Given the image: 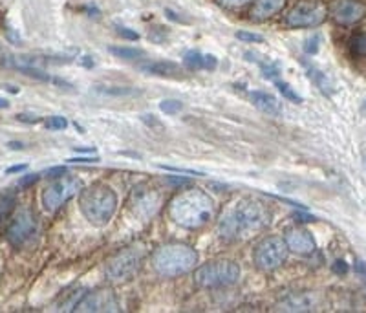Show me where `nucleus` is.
Masks as SVG:
<instances>
[{"label": "nucleus", "mask_w": 366, "mask_h": 313, "mask_svg": "<svg viewBox=\"0 0 366 313\" xmlns=\"http://www.w3.org/2000/svg\"><path fill=\"white\" fill-rule=\"evenodd\" d=\"M70 163H98L99 158H72V160H68Z\"/></svg>", "instance_id": "a19ab883"}, {"label": "nucleus", "mask_w": 366, "mask_h": 313, "mask_svg": "<svg viewBox=\"0 0 366 313\" xmlns=\"http://www.w3.org/2000/svg\"><path fill=\"white\" fill-rule=\"evenodd\" d=\"M238 40L242 42H264V37L259 35V33H251V32H237L235 33Z\"/></svg>", "instance_id": "c85d7f7f"}, {"label": "nucleus", "mask_w": 366, "mask_h": 313, "mask_svg": "<svg viewBox=\"0 0 366 313\" xmlns=\"http://www.w3.org/2000/svg\"><path fill=\"white\" fill-rule=\"evenodd\" d=\"M275 86H277L278 92H281V94L284 95L288 101H291V103H295V105L302 103V98H300V95L297 94V92H295V90L288 85V83H284V81H275Z\"/></svg>", "instance_id": "393cba45"}, {"label": "nucleus", "mask_w": 366, "mask_h": 313, "mask_svg": "<svg viewBox=\"0 0 366 313\" xmlns=\"http://www.w3.org/2000/svg\"><path fill=\"white\" fill-rule=\"evenodd\" d=\"M28 169V165H15V167H9L8 170H6V175H15V172H24V170Z\"/></svg>", "instance_id": "37998d69"}, {"label": "nucleus", "mask_w": 366, "mask_h": 313, "mask_svg": "<svg viewBox=\"0 0 366 313\" xmlns=\"http://www.w3.org/2000/svg\"><path fill=\"white\" fill-rule=\"evenodd\" d=\"M68 169L64 165H59V167H52V169L46 170V176L48 178H61V176H66Z\"/></svg>", "instance_id": "473e14b6"}, {"label": "nucleus", "mask_w": 366, "mask_h": 313, "mask_svg": "<svg viewBox=\"0 0 366 313\" xmlns=\"http://www.w3.org/2000/svg\"><path fill=\"white\" fill-rule=\"evenodd\" d=\"M284 240L288 244V249L297 253V255H312L315 247H317L313 235L304 228H295L286 231V238Z\"/></svg>", "instance_id": "4468645a"}, {"label": "nucleus", "mask_w": 366, "mask_h": 313, "mask_svg": "<svg viewBox=\"0 0 366 313\" xmlns=\"http://www.w3.org/2000/svg\"><path fill=\"white\" fill-rule=\"evenodd\" d=\"M39 178H40V175H26V176H23V178L18 179V187H23V189L32 187L33 184H37V182H39Z\"/></svg>", "instance_id": "c756f323"}, {"label": "nucleus", "mask_w": 366, "mask_h": 313, "mask_svg": "<svg viewBox=\"0 0 366 313\" xmlns=\"http://www.w3.org/2000/svg\"><path fill=\"white\" fill-rule=\"evenodd\" d=\"M8 107H9V101H8V99L0 98V110H4V108H8Z\"/></svg>", "instance_id": "a18cd8bd"}, {"label": "nucleus", "mask_w": 366, "mask_h": 313, "mask_svg": "<svg viewBox=\"0 0 366 313\" xmlns=\"http://www.w3.org/2000/svg\"><path fill=\"white\" fill-rule=\"evenodd\" d=\"M77 153H95V148H88V147H85V148H76Z\"/></svg>", "instance_id": "49530a36"}, {"label": "nucleus", "mask_w": 366, "mask_h": 313, "mask_svg": "<svg viewBox=\"0 0 366 313\" xmlns=\"http://www.w3.org/2000/svg\"><path fill=\"white\" fill-rule=\"evenodd\" d=\"M165 15H167V18H170V20H176V23H179V24L187 23V20H185L183 17H178L179 13H176V11H172V9H165Z\"/></svg>", "instance_id": "ea45409f"}, {"label": "nucleus", "mask_w": 366, "mask_h": 313, "mask_svg": "<svg viewBox=\"0 0 366 313\" xmlns=\"http://www.w3.org/2000/svg\"><path fill=\"white\" fill-rule=\"evenodd\" d=\"M8 147H11L13 150H20V148H24V143H18V141H9Z\"/></svg>", "instance_id": "c03bdc74"}, {"label": "nucleus", "mask_w": 366, "mask_h": 313, "mask_svg": "<svg viewBox=\"0 0 366 313\" xmlns=\"http://www.w3.org/2000/svg\"><path fill=\"white\" fill-rule=\"evenodd\" d=\"M309 77H312V79L315 81V83H317L319 90H321V92L324 95H331L335 92L333 85H331V81L328 79V77L324 76V73L319 72V70H313V68H309Z\"/></svg>", "instance_id": "b1692460"}, {"label": "nucleus", "mask_w": 366, "mask_h": 313, "mask_svg": "<svg viewBox=\"0 0 366 313\" xmlns=\"http://www.w3.org/2000/svg\"><path fill=\"white\" fill-rule=\"evenodd\" d=\"M271 222V213L264 203L242 198L225 209L218 222V235L225 242H242L264 231Z\"/></svg>", "instance_id": "f257e3e1"}, {"label": "nucleus", "mask_w": 366, "mask_h": 313, "mask_svg": "<svg viewBox=\"0 0 366 313\" xmlns=\"http://www.w3.org/2000/svg\"><path fill=\"white\" fill-rule=\"evenodd\" d=\"M330 13L337 24L350 26L359 23L366 15V6L358 0H333L330 6Z\"/></svg>", "instance_id": "f8f14e48"}, {"label": "nucleus", "mask_w": 366, "mask_h": 313, "mask_svg": "<svg viewBox=\"0 0 366 313\" xmlns=\"http://www.w3.org/2000/svg\"><path fill=\"white\" fill-rule=\"evenodd\" d=\"M37 237V218L30 209L18 211L8 228L6 238L15 249H23Z\"/></svg>", "instance_id": "1a4fd4ad"}, {"label": "nucleus", "mask_w": 366, "mask_h": 313, "mask_svg": "<svg viewBox=\"0 0 366 313\" xmlns=\"http://www.w3.org/2000/svg\"><path fill=\"white\" fill-rule=\"evenodd\" d=\"M249 99H251V103L255 105L259 110H262V112L271 114V116L281 114V103H278V99L275 98V95L268 94V92H260V90L251 92Z\"/></svg>", "instance_id": "f3484780"}, {"label": "nucleus", "mask_w": 366, "mask_h": 313, "mask_svg": "<svg viewBox=\"0 0 366 313\" xmlns=\"http://www.w3.org/2000/svg\"><path fill=\"white\" fill-rule=\"evenodd\" d=\"M139 70L148 76H161L169 77L179 73V66L176 63H169V61H158V63H145L139 66Z\"/></svg>", "instance_id": "6ab92c4d"}, {"label": "nucleus", "mask_w": 366, "mask_h": 313, "mask_svg": "<svg viewBox=\"0 0 366 313\" xmlns=\"http://www.w3.org/2000/svg\"><path fill=\"white\" fill-rule=\"evenodd\" d=\"M286 4V0H256L255 8L251 11L253 20H266V18L277 15Z\"/></svg>", "instance_id": "a211bd4d"}, {"label": "nucleus", "mask_w": 366, "mask_h": 313, "mask_svg": "<svg viewBox=\"0 0 366 313\" xmlns=\"http://www.w3.org/2000/svg\"><path fill=\"white\" fill-rule=\"evenodd\" d=\"M304 52L308 55H315L319 52V48H321V35H312L308 37V39L304 40Z\"/></svg>", "instance_id": "cd10ccee"}, {"label": "nucleus", "mask_w": 366, "mask_h": 313, "mask_svg": "<svg viewBox=\"0 0 366 313\" xmlns=\"http://www.w3.org/2000/svg\"><path fill=\"white\" fill-rule=\"evenodd\" d=\"M348 46L353 57H366V32L355 33V35L350 39Z\"/></svg>", "instance_id": "5701e85b"}, {"label": "nucleus", "mask_w": 366, "mask_h": 313, "mask_svg": "<svg viewBox=\"0 0 366 313\" xmlns=\"http://www.w3.org/2000/svg\"><path fill=\"white\" fill-rule=\"evenodd\" d=\"M167 182L172 185H189L191 179L189 178H182V176H167Z\"/></svg>", "instance_id": "e433bc0d"}, {"label": "nucleus", "mask_w": 366, "mask_h": 313, "mask_svg": "<svg viewBox=\"0 0 366 313\" xmlns=\"http://www.w3.org/2000/svg\"><path fill=\"white\" fill-rule=\"evenodd\" d=\"M45 125L49 130H64L68 126V121L63 116H49L45 119Z\"/></svg>", "instance_id": "bb28decb"}, {"label": "nucleus", "mask_w": 366, "mask_h": 313, "mask_svg": "<svg viewBox=\"0 0 366 313\" xmlns=\"http://www.w3.org/2000/svg\"><path fill=\"white\" fill-rule=\"evenodd\" d=\"M72 309L73 312H85V313L121 312L116 295H114L110 290H105V288L90 291L88 295L83 297V299H81Z\"/></svg>", "instance_id": "9b49d317"}, {"label": "nucleus", "mask_w": 366, "mask_h": 313, "mask_svg": "<svg viewBox=\"0 0 366 313\" xmlns=\"http://www.w3.org/2000/svg\"><path fill=\"white\" fill-rule=\"evenodd\" d=\"M293 218L297 220V222H317V218L312 215H304V213H295Z\"/></svg>", "instance_id": "4c0bfd02"}, {"label": "nucleus", "mask_w": 366, "mask_h": 313, "mask_svg": "<svg viewBox=\"0 0 366 313\" xmlns=\"http://www.w3.org/2000/svg\"><path fill=\"white\" fill-rule=\"evenodd\" d=\"M216 215L215 200L201 189H185L169 203V216L183 229H201Z\"/></svg>", "instance_id": "f03ea898"}, {"label": "nucleus", "mask_w": 366, "mask_h": 313, "mask_svg": "<svg viewBox=\"0 0 366 313\" xmlns=\"http://www.w3.org/2000/svg\"><path fill=\"white\" fill-rule=\"evenodd\" d=\"M81 213L92 225H107L116 215L117 196L114 189L105 184H95L81 191L79 194Z\"/></svg>", "instance_id": "20e7f679"}, {"label": "nucleus", "mask_w": 366, "mask_h": 313, "mask_svg": "<svg viewBox=\"0 0 366 313\" xmlns=\"http://www.w3.org/2000/svg\"><path fill=\"white\" fill-rule=\"evenodd\" d=\"M361 114H365V116H366V99L362 101V105H361Z\"/></svg>", "instance_id": "de8ad7c7"}, {"label": "nucleus", "mask_w": 366, "mask_h": 313, "mask_svg": "<svg viewBox=\"0 0 366 313\" xmlns=\"http://www.w3.org/2000/svg\"><path fill=\"white\" fill-rule=\"evenodd\" d=\"M132 206L136 207L138 215L150 216L158 211V206H160V196H158L154 191L136 189L134 196H132Z\"/></svg>", "instance_id": "2eb2a0df"}, {"label": "nucleus", "mask_w": 366, "mask_h": 313, "mask_svg": "<svg viewBox=\"0 0 366 313\" xmlns=\"http://www.w3.org/2000/svg\"><path fill=\"white\" fill-rule=\"evenodd\" d=\"M152 269L163 278H176L198 268V253L187 244L170 242L158 247L152 255Z\"/></svg>", "instance_id": "7ed1b4c3"}, {"label": "nucleus", "mask_w": 366, "mask_h": 313, "mask_svg": "<svg viewBox=\"0 0 366 313\" xmlns=\"http://www.w3.org/2000/svg\"><path fill=\"white\" fill-rule=\"evenodd\" d=\"M17 119H18V121H26V123H39L40 117H37V116H28V114H18Z\"/></svg>", "instance_id": "79ce46f5"}, {"label": "nucleus", "mask_w": 366, "mask_h": 313, "mask_svg": "<svg viewBox=\"0 0 366 313\" xmlns=\"http://www.w3.org/2000/svg\"><path fill=\"white\" fill-rule=\"evenodd\" d=\"M4 66L13 68V70H18V72H23L24 76L28 77H33V79H39V81H49V76L45 72V70H40L39 66H30V64H20V63H15L11 57H4Z\"/></svg>", "instance_id": "aec40b11"}, {"label": "nucleus", "mask_w": 366, "mask_h": 313, "mask_svg": "<svg viewBox=\"0 0 366 313\" xmlns=\"http://www.w3.org/2000/svg\"><path fill=\"white\" fill-rule=\"evenodd\" d=\"M13 206H15L13 193H8L0 198V229L4 228L6 222H8L9 215H11V211H13Z\"/></svg>", "instance_id": "4be33fe9"}, {"label": "nucleus", "mask_w": 366, "mask_h": 313, "mask_svg": "<svg viewBox=\"0 0 366 313\" xmlns=\"http://www.w3.org/2000/svg\"><path fill=\"white\" fill-rule=\"evenodd\" d=\"M288 244L281 237H268L255 247L253 260L262 271H275L288 260Z\"/></svg>", "instance_id": "0eeeda50"}, {"label": "nucleus", "mask_w": 366, "mask_h": 313, "mask_svg": "<svg viewBox=\"0 0 366 313\" xmlns=\"http://www.w3.org/2000/svg\"><path fill=\"white\" fill-rule=\"evenodd\" d=\"M328 17V8L321 0H304L295 4L286 15V24L291 28L321 26Z\"/></svg>", "instance_id": "6e6552de"}, {"label": "nucleus", "mask_w": 366, "mask_h": 313, "mask_svg": "<svg viewBox=\"0 0 366 313\" xmlns=\"http://www.w3.org/2000/svg\"><path fill=\"white\" fill-rule=\"evenodd\" d=\"M112 55H116L117 59H126V61H136L139 57H145L143 49L129 48V46H110L108 48Z\"/></svg>", "instance_id": "412c9836"}, {"label": "nucleus", "mask_w": 366, "mask_h": 313, "mask_svg": "<svg viewBox=\"0 0 366 313\" xmlns=\"http://www.w3.org/2000/svg\"><path fill=\"white\" fill-rule=\"evenodd\" d=\"M355 271H358L359 277L362 278V282H365V286H366V264L362 262V260H359L358 264H355Z\"/></svg>", "instance_id": "58836bf2"}, {"label": "nucleus", "mask_w": 366, "mask_h": 313, "mask_svg": "<svg viewBox=\"0 0 366 313\" xmlns=\"http://www.w3.org/2000/svg\"><path fill=\"white\" fill-rule=\"evenodd\" d=\"M163 170H169V172H182V175H192V176H200L201 172H196V170L191 169H176V167H169V165H161Z\"/></svg>", "instance_id": "c9c22d12"}, {"label": "nucleus", "mask_w": 366, "mask_h": 313, "mask_svg": "<svg viewBox=\"0 0 366 313\" xmlns=\"http://www.w3.org/2000/svg\"><path fill=\"white\" fill-rule=\"evenodd\" d=\"M331 269H333L337 275H344L346 271H348V264H346L344 260H335L333 266H331Z\"/></svg>", "instance_id": "f704fd0d"}, {"label": "nucleus", "mask_w": 366, "mask_h": 313, "mask_svg": "<svg viewBox=\"0 0 366 313\" xmlns=\"http://www.w3.org/2000/svg\"><path fill=\"white\" fill-rule=\"evenodd\" d=\"M117 30V35L123 37V39H129V40H138L139 35L136 32H132L130 28H125V26H116Z\"/></svg>", "instance_id": "7c9ffc66"}, {"label": "nucleus", "mask_w": 366, "mask_h": 313, "mask_svg": "<svg viewBox=\"0 0 366 313\" xmlns=\"http://www.w3.org/2000/svg\"><path fill=\"white\" fill-rule=\"evenodd\" d=\"M145 249L141 246H130L121 249L117 255L112 256L105 266V275L110 282H125L134 277L136 271L143 262Z\"/></svg>", "instance_id": "423d86ee"}, {"label": "nucleus", "mask_w": 366, "mask_h": 313, "mask_svg": "<svg viewBox=\"0 0 366 313\" xmlns=\"http://www.w3.org/2000/svg\"><path fill=\"white\" fill-rule=\"evenodd\" d=\"M319 306V295L312 291H297L290 293L277 305V309L281 312H315Z\"/></svg>", "instance_id": "ddd939ff"}, {"label": "nucleus", "mask_w": 366, "mask_h": 313, "mask_svg": "<svg viewBox=\"0 0 366 313\" xmlns=\"http://www.w3.org/2000/svg\"><path fill=\"white\" fill-rule=\"evenodd\" d=\"M81 193V182L77 178H63L42 191V206L46 211L54 213L68 201L73 194Z\"/></svg>", "instance_id": "9d476101"}, {"label": "nucleus", "mask_w": 366, "mask_h": 313, "mask_svg": "<svg viewBox=\"0 0 366 313\" xmlns=\"http://www.w3.org/2000/svg\"><path fill=\"white\" fill-rule=\"evenodd\" d=\"M98 92H103V94H108V95L132 94V90L130 88H103V86H98Z\"/></svg>", "instance_id": "2f4dec72"}, {"label": "nucleus", "mask_w": 366, "mask_h": 313, "mask_svg": "<svg viewBox=\"0 0 366 313\" xmlns=\"http://www.w3.org/2000/svg\"><path fill=\"white\" fill-rule=\"evenodd\" d=\"M183 64L189 68V70H215L218 66V59L215 55L201 54L198 49H191L187 54L183 55Z\"/></svg>", "instance_id": "dca6fc26"}, {"label": "nucleus", "mask_w": 366, "mask_h": 313, "mask_svg": "<svg viewBox=\"0 0 366 313\" xmlns=\"http://www.w3.org/2000/svg\"><path fill=\"white\" fill-rule=\"evenodd\" d=\"M182 108L183 103L178 101V99H163L160 103V110L163 114H167V116H175V114L182 112Z\"/></svg>", "instance_id": "a878e982"}, {"label": "nucleus", "mask_w": 366, "mask_h": 313, "mask_svg": "<svg viewBox=\"0 0 366 313\" xmlns=\"http://www.w3.org/2000/svg\"><path fill=\"white\" fill-rule=\"evenodd\" d=\"M240 278V268L232 260H213L196 269L194 280L203 290H220L237 284Z\"/></svg>", "instance_id": "39448f33"}, {"label": "nucleus", "mask_w": 366, "mask_h": 313, "mask_svg": "<svg viewBox=\"0 0 366 313\" xmlns=\"http://www.w3.org/2000/svg\"><path fill=\"white\" fill-rule=\"evenodd\" d=\"M249 2L251 0H220V4L225 6V8H242Z\"/></svg>", "instance_id": "72a5a7b5"}]
</instances>
